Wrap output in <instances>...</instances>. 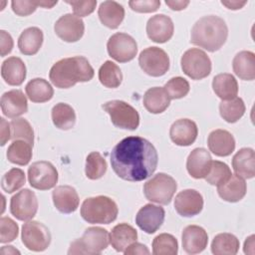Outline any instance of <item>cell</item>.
Returning a JSON list of instances; mask_svg holds the SVG:
<instances>
[{
    "label": "cell",
    "mask_w": 255,
    "mask_h": 255,
    "mask_svg": "<svg viewBox=\"0 0 255 255\" xmlns=\"http://www.w3.org/2000/svg\"><path fill=\"white\" fill-rule=\"evenodd\" d=\"M158 155L153 144L140 136H128L111 151L115 173L124 180L141 181L155 171Z\"/></svg>",
    "instance_id": "cell-1"
},
{
    "label": "cell",
    "mask_w": 255,
    "mask_h": 255,
    "mask_svg": "<svg viewBox=\"0 0 255 255\" xmlns=\"http://www.w3.org/2000/svg\"><path fill=\"white\" fill-rule=\"evenodd\" d=\"M94 75V69L88 59L83 56H75L56 62L50 69L49 78L57 88L69 89L77 83L91 81Z\"/></svg>",
    "instance_id": "cell-2"
},
{
    "label": "cell",
    "mask_w": 255,
    "mask_h": 255,
    "mask_svg": "<svg viewBox=\"0 0 255 255\" xmlns=\"http://www.w3.org/2000/svg\"><path fill=\"white\" fill-rule=\"evenodd\" d=\"M227 36L228 28L225 21L216 15H207L193 25L190 42L208 52H215L225 44Z\"/></svg>",
    "instance_id": "cell-3"
},
{
    "label": "cell",
    "mask_w": 255,
    "mask_h": 255,
    "mask_svg": "<svg viewBox=\"0 0 255 255\" xmlns=\"http://www.w3.org/2000/svg\"><path fill=\"white\" fill-rule=\"evenodd\" d=\"M117 203L110 197L99 195L84 200L81 206V216L88 223L109 224L118 217Z\"/></svg>",
    "instance_id": "cell-4"
},
{
    "label": "cell",
    "mask_w": 255,
    "mask_h": 255,
    "mask_svg": "<svg viewBox=\"0 0 255 255\" xmlns=\"http://www.w3.org/2000/svg\"><path fill=\"white\" fill-rule=\"evenodd\" d=\"M110 243V234L107 229L94 226L85 230L83 236L74 240L68 254H100Z\"/></svg>",
    "instance_id": "cell-5"
},
{
    "label": "cell",
    "mask_w": 255,
    "mask_h": 255,
    "mask_svg": "<svg viewBox=\"0 0 255 255\" xmlns=\"http://www.w3.org/2000/svg\"><path fill=\"white\" fill-rule=\"evenodd\" d=\"M177 188L175 179L163 172H159L147 180L143 185V193L147 200L158 204H169Z\"/></svg>",
    "instance_id": "cell-6"
},
{
    "label": "cell",
    "mask_w": 255,
    "mask_h": 255,
    "mask_svg": "<svg viewBox=\"0 0 255 255\" xmlns=\"http://www.w3.org/2000/svg\"><path fill=\"white\" fill-rule=\"evenodd\" d=\"M102 108L107 112L113 125L117 128L134 130L139 125V115L137 111L128 103L120 100H113L102 105Z\"/></svg>",
    "instance_id": "cell-7"
},
{
    "label": "cell",
    "mask_w": 255,
    "mask_h": 255,
    "mask_svg": "<svg viewBox=\"0 0 255 255\" xmlns=\"http://www.w3.org/2000/svg\"><path fill=\"white\" fill-rule=\"evenodd\" d=\"M180 64L183 73L192 80H202L211 72L209 57L198 48H191L185 51L181 57Z\"/></svg>",
    "instance_id": "cell-8"
},
{
    "label": "cell",
    "mask_w": 255,
    "mask_h": 255,
    "mask_svg": "<svg viewBox=\"0 0 255 255\" xmlns=\"http://www.w3.org/2000/svg\"><path fill=\"white\" fill-rule=\"evenodd\" d=\"M21 239L27 249L41 252L49 247L51 243V233L49 228L42 222L31 220L23 224Z\"/></svg>",
    "instance_id": "cell-9"
},
{
    "label": "cell",
    "mask_w": 255,
    "mask_h": 255,
    "mask_svg": "<svg viewBox=\"0 0 255 255\" xmlns=\"http://www.w3.org/2000/svg\"><path fill=\"white\" fill-rule=\"evenodd\" d=\"M138 64L145 74L151 77H160L169 69V57L161 48L148 47L140 52Z\"/></svg>",
    "instance_id": "cell-10"
},
{
    "label": "cell",
    "mask_w": 255,
    "mask_h": 255,
    "mask_svg": "<svg viewBox=\"0 0 255 255\" xmlns=\"http://www.w3.org/2000/svg\"><path fill=\"white\" fill-rule=\"evenodd\" d=\"M28 181L35 189L48 190L56 186L58 171L50 161H36L28 168Z\"/></svg>",
    "instance_id": "cell-11"
},
{
    "label": "cell",
    "mask_w": 255,
    "mask_h": 255,
    "mask_svg": "<svg viewBox=\"0 0 255 255\" xmlns=\"http://www.w3.org/2000/svg\"><path fill=\"white\" fill-rule=\"evenodd\" d=\"M107 49L114 60L120 63H127L136 56L137 44L130 35L119 32L110 37Z\"/></svg>",
    "instance_id": "cell-12"
},
{
    "label": "cell",
    "mask_w": 255,
    "mask_h": 255,
    "mask_svg": "<svg viewBox=\"0 0 255 255\" xmlns=\"http://www.w3.org/2000/svg\"><path fill=\"white\" fill-rule=\"evenodd\" d=\"M38 211V199L34 191L24 188L12 196L10 212L18 220H31Z\"/></svg>",
    "instance_id": "cell-13"
},
{
    "label": "cell",
    "mask_w": 255,
    "mask_h": 255,
    "mask_svg": "<svg viewBox=\"0 0 255 255\" xmlns=\"http://www.w3.org/2000/svg\"><path fill=\"white\" fill-rule=\"evenodd\" d=\"M54 30L56 35L63 41L73 43L79 41L85 32L83 20L71 13L61 16L55 23Z\"/></svg>",
    "instance_id": "cell-14"
},
{
    "label": "cell",
    "mask_w": 255,
    "mask_h": 255,
    "mask_svg": "<svg viewBox=\"0 0 255 255\" xmlns=\"http://www.w3.org/2000/svg\"><path fill=\"white\" fill-rule=\"evenodd\" d=\"M165 212L159 205L151 203L143 205L135 215L136 225L145 233L152 234L159 229L164 221Z\"/></svg>",
    "instance_id": "cell-15"
},
{
    "label": "cell",
    "mask_w": 255,
    "mask_h": 255,
    "mask_svg": "<svg viewBox=\"0 0 255 255\" xmlns=\"http://www.w3.org/2000/svg\"><path fill=\"white\" fill-rule=\"evenodd\" d=\"M174 208L183 217L197 215L203 208V197L195 189H184L176 194Z\"/></svg>",
    "instance_id": "cell-16"
},
{
    "label": "cell",
    "mask_w": 255,
    "mask_h": 255,
    "mask_svg": "<svg viewBox=\"0 0 255 255\" xmlns=\"http://www.w3.org/2000/svg\"><path fill=\"white\" fill-rule=\"evenodd\" d=\"M174 25L170 17L164 14H156L150 17L146 23L147 37L155 43H165L171 39Z\"/></svg>",
    "instance_id": "cell-17"
},
{
    "label": "cell",
    "mask_w": 255,
    "mask_h": 255,
    "mask_svg": "<svg viewBox=\"0 0 255 255\" xmlns=\"http://www.w3.org/2000/svg\"><path fill=\"white\" fill-rule=\"evenodd\" d=\"M198 134L196 124L189 119H179L175 121L169 129V136L173 143L179 146L192 144Z\"/></svg>",
    "instance_id": "cell-18"
},
{
    "label": "cell",
    "mask_w": 255,
    "mask_h": 255,
    "mask_svg": "<svg viewBox=\"0 0 255 255\" xmlns=\"http://www.w3.org/2000/svg\"><path fill=\"white\" fill-rule=\"evenodd\" d=\"M0 105L3 115L10 119H16L28 111L27 98L21 90H11L4 93Z\"/></svg>",
    "instance_id": "cell-19"
},
{
    "label": "cell",
    "mask_w": 255,
    "mask_h": 255,
    "mask_svg": "<svg viewBox=\"0 0 255 255\" xmlns=\"http://www.w3.org/2000/svg\"><path fill=\"white\" fill-rule=\"evenodd\" d=\"M212 164V158L205 148H194L188 155L186 160V169L193 178H205Z\"/></svg>",
    "instance_id": "cell-20"
},
{
    "label": "cell",
    "mask_w": 255,
    "mask_h": 255,
    "mask_svg": "<svg viewBox=\"0 0 255 255\" xmlns=\"http://www.w3.org/2000/svg\"><path fill=\"white\" fill-rule=\"evenodd\" d=\"M182 248L188 254L202 252L208 243L207 232L198 225H188L182 231Z\"/></svg>",
    "instance_id": "cell-21"
},
{
    "label": "cell",
    "mask_w": 255,
    "mask_h": 255,
    "mask_svg": "<svg viewBox=\"0 0 255 255\" xmlns=\"http://www.w3.org/2000/svg\"><path fill=\"white\" fill-rule=\"evenodd\" d=\"M55 207L62 213L69 214L77 210L80 199L76 189L70 185H59L52 192Z\"/></svg>",
    "instance_id": "cell-22"
},
{
    "label": "cell",
    "mask_w": 255,
    "mask_h": 255,
    "mask_svg": "<svg viewBox=\"0 0 255 255\" xmlns=\"http://www.w3.org/2000/svg\"><path fill=\"white\" fill-rule=\"evenodd\" d=\"M209 150L217 156H228L235 149V139L226 129H214L207 138Z\"/></svg>",
    "instance_id": "cell-23"
},
{
    "label": "cell",
    "mask_w": 255,
    "mask_h": 255,
    "mask_svg": "<svg viewBox=\"0 0 255 255\" xmlns=\"http://www.w3.org/2000/svg\"><path fill=\"white\" fill-rule=\"evenodd\" d=\"M232 167L236 175L243 179L253 178L255 175V152L253 148H240L232 158Z\"/></svg>",
    "instance_id": "cell-24"
},
{
    "label": "cell",
    "mask_w": 255,
    "mask_h": 255,
    "mask_svg": "<svg viewBox=\"0 0 255 255\" xmlns=\"http://www.w3.org/2000/svg\"><path fill=\"white\" fill-rule=\"evenodd\" d=\"M1 76L10 86H20L26 78V66L19 57H9L1 66Z\"/></svg>",
    "instance_id": "cell-25"
},
{
    "label": "cell",
    "mask_w": 255,
    "mask_h": 255,
    "mask_svg": "<svg viewBox=\"0 0 255 255\" xmlns=\"http://www.w3.org/2000/svg\"><path fill=\"white\" fill-rule=\"evenodd\" d=\"M98 15L103 25L117 29L125 18V8L116 1H104L99 7Z\"/></svg>",
    "instance_id": "cell-26"
},
{
    "label": "cell",
    "mask_w": 255,
    "mask_h": 255,
    "mask_svg": "<svg viewBox=\"0 0 255 255\" xmlns=\"http://www.w3.org/2000/svg\"><path fill=\"white\" fill-rule=\"evenodd\" d=\"M137 239L136 230L128 223L116 225L110 233V243L118 252H124L128 245Z\"/></svg>",
    "instance_id": "cell-27"
},
{
    "label": "cell",
    "mask_w": 255,
    "mask_h": 255,
    "mask_svg": "<svg viewBox=\"0 0 255 255\" xmlns=\"http://www.w3.org/2000/svg\"><path fill=\"white\" fill-rule=\"evenodd\" d=\"M246 191L247 185L245 180L236 174H232L225 183L217 186L218 195L228 202L240 201L245 196Z\"/></svg>",
    "instance_id": "cell-28"
},
{
    "label": "cell",
    "mask_w": 255,
    "mask_h": 255,
    "mask_svg": "<svg viewBox=\"0 0 255 255\" xmlns=\"http://www.w3.org/2000/svg\"><path fill=\"white\" fill-rule=\"evenodd\" d=\"M44 40L43 32L38 27H29L25 29L18 39V48L20 52L27 56L35 55L42 47Z\"/></svg>",
    "instance_id": "cell-29"
},
{
    "label": "cell",
    "mask_w": 255,
    "mask_h": 255,
    "mask_svg": "<svg viewBox=\"0 0 255 255\" xmlns=\"http://www.w3.org/2000/svg\"><path fill=\"white\" fill-rule=\"evenodd\" d=\"M233 72L241 80L253 81L255 79V54L251 51H241L232 61Z\"/></svg>",
    "instance_id": "cell-30"
},
{
    "label": "cell",
    "mask_w": 255,
    "mask_h": 255,
    "mask_svg": "<svg viewBox=\"0 0 255 255\" xmlns=\"http://www.w3.org/2000/svg\"><path fill=\"white\" fill-rule=\"evenodd\" d=\"M212 89L215 95L222 101L235 98L238 94V84L235 77L228 73L218 74L213 78Z\"/></svg>",
    "instance_id": "cell-31"
},
{
    "label": "cell",
    "mask_w": 255,
    "mask_h": 255,
    "mask_svg": "<svg viewBox=\"0 0 255 255\" xmlns=\"http://www.w3.org/2000/svg\"><path fill=\"white\" fill-rule=\"evenodd\" d=\"M170 99L161 87L148 89L143 96V106L151 114H161L169 106Z\"/></svg>",
    "instance_id": "cell-32"
},
{
    "label": "cell",
    "mask_w": 255,
    "mask_h": 255,
    "mask_svg": "<svg viewBox=\"0 0 255 255\" xmlns=\"http://www.w3.org/2000/svg\"><path fill=\"white\" fill-rule=\"evenodd\" d=\"M26 95L33 103H45L53 98L54 90L51 84L42 78L29 81L25 87Z\"/></svg>",
    "instance_id": "cell-33"
},
{
    "label": "cell",
    "mask_w": 255,
    "mask_h": 255,
    "mask_svg": "<svg viewBox=\"0 0 255 255\" xmlns=\"http://www.w3.org/2000/svg\"><path fill=\"white\" fill-rule=\"evenodd\" d=\"M52 121L56 128L60 129H70L76 124V113L74 109L66 103H58L52 109Z\"/></svg>",
    "instance_id": "cell-34"
},
{
    "label": "cell",
    "mask_w": 255,
    "mask_h": 255,
    "mask_svg": "<svg viewBox=\"0 0 255 255\" xmlns=\"http://www.w3.org/2000/svg\"><path fill=\"white\" fill-rule=\"evenodd\" d=\"M240 247L239 240L231 233L217 234L211 243V252L215 255H235Z\"/></svg>",
    "instance_id": "cell-35"
},
{
    "label": "cell",
    "mask_w": 255,
    "mask_h": 255,
    "mask_svg": "<svg viewBox=\"0 0 255 255\" xmlns=\"http://www.w3.org/2000/svg\"><path fill=\"white\" fill-rule=\"evenodd\" d=\"M32 147L33 145L29 142L16 139L8 146L7 158L10 162L18 165H26L32 158Z\"/></svg>",
    "instance_id": "cell-36"
},
{
    "label": "cell",
    "mask_w": 255,
    "mask_h": 255,
    "mask_svg": "<svg viewBox=\"0 0 255 255\" xmlns=\"http://www.w3.org/2000/svg\"><path fill=\"white\" fill-rule=\"evenodd\" d=\"M219 113L221 118L230 124L239 121L245 113V105L241 98L235 97L231 100L222 101L219 104Z\"/></svg>",
    "instance_id": "cell-37"
},
{
    "label": "cell",
    "mask_w": 255,
    "mask_h": 255,
    "mask_svg": "<svg viewBox=\"0 0 255 255\" xmlns=\"http://www.w3.org/2000/svg\"><path fill=\"white\" fill-rule=\"evenodd\" d=\"M99 80L107 88H118L123 81V74L120 67L112 61H106L99 69Z\"/></svg>",
    "instance_id": "cell-38"
},
{
    "label": "cell",
    "mask_w": 255,
    "mask_h": 255,
    "mask_svg": "<svg viewBox=\"0 0 255 255\" xmlns=\"http://www.w3.org/2000/svg\"><path fill=\"white\" fill-rule=\"evenodd\" d=\"M106 159L99 151H92L86 158L85 173L89 179L96 180L103 177L107 171Z\"/></svg>",
    "instance_id": "cell-39"
},
{
    "label": "cell",
    "mask_w": 255,
    "mask_h": 255,
    "mask_svg": "<svg viewBox=\"0 0 255 255\" xmlns=\"http://www.w3.org/2000/svg\"><path fill=\"white\" fill-rule=\"evenodd\" d=\"M177 251V240L171 234L161 233L152 241V254L154 255H176Z\"/></svg>",
    "instance_id": "cell-40"
},
{
    "label": "cell",
    "mask_w": 255,
    "mask_h": 255,
    "mask_svg": "<svg viewBox=\"0 0 255 255\" xmlns=\"http://www.w3.org/2000/svg\"><path fill=\"white\" fill-rule=\"evenodd\" d=\"M11 127V139H22L33 145L34 143V130L30 123L22 118L12 120Z\"/></svg>",
    "instance_id": "cell-41"
},
{
    "label": "cell",
    "mask_w": 255,
    "mask_h": 255,
    "mask_svg": "<svg viewBox=\"0 0 255 255\" xmlns=\"http://www.w3.org/2000/svg\"><path fill=\"white\" fill-rule=\"evenodd\" d=\"M26 181L25 172L17 167L8 170L1 179V187L7 193H13L20 189Z\"/></svg>",
    "instance_id": "cell-42"
},
{
    "label": "cell",
    "mask_w": 255,
    "mask_h": 255,
    "mask_svg": "<svg viewBox=\"0 0 255 255\" xmlns=\"http://www.w3.org/2000/svg\"><path fill=\"white\" fill-rule=\"evenodd\" d=\"M231 175V170L226 163L219 160H212L211 168L208 174L205 176V179L209 184L219 186L225 183Z\"/></svg>",
    "instance_id": "cell-43"
},
{
    "label": "cell",
    "mask_w": 255,
    "mask_h": 255,
    "mask_svg": "<svg viewBox=\"0 0 255 255\" xmlns=\"http://www.w3.org/2000/svg\"><path fill=\"white\" fill-rule=\"evenodd\" d=\"M170 100L181 99L189 92V83L182 77L171 78L163 87Z\"/></svg>",
    "instance_id": "cell-44"
},
{
    "label": "cell",
    "mask_w": 255,
    "mask_h": 255,
    "mask_svg": "<svg viewBox=\"0 0 255 255\" xmlns=\"http://www.w3.org/2000/svg\"><path fill=\"white\" fill-rule=\"evenodd\" d=\"M19 233L17 223L7 216L0 218V242L8 243L15 240Z\"/></svg>",
    "instance_id": "cell-45"
},
{
    "label": "cell",
    "mask_w": 255,
    "mask_h": 255,
    "mask_svg": "<svg viewBox=\"0 0 255 255\" xmlns=\"http://www.w3.org/2000/svg\"><path fill=\"white\" fill-rule=\"evenodd\" d=\"M67 4L71 5L74 14L78 17H85L92 14L97 6L96 0H85V1H66Z\"/></svg>",
    "instance_id": "cell-46"
},
{
    "label": "cell",
    "mask_w": 255,
    "mask_h": 255,
    "mask_svg": "<svg viewBox=\"0 0 255 255\" xmlns=\"http://www.w3.org/2000/svg\"><path fill=\"white\" fill-rule=\"evenodd\" d=\"M129 7L131 10L137 12V13H151L155 12L159 6L160 1L159 0H141V1H129L128 2Z\"/></svg>",
    "instance_id": "cell-47"
},
{
    "label": "cell",
    "mask_w": 255,
    "mask_h": 255,
    "mask_svg": "<svg viewBox=\"0 0 255 255\" xmlns=\"http://www.w3.org/2000/svg\"><path fill=\"white\" fill-rule=\"evenodd\" d=\"M11 7L14 13L19 16H28L35 12L38 7L37 1H20V0H13L11 2Z\"/></svg>",
    "instance_id": "cell-48"
},
{
    "label": "cell",
    "mask_w": 255,
    "mask_h": 255,
    "mask_svg": "<svg viewBox=\"0 0 255 255\" xmlns=\"http://www.w3.org/2000/svg\"><path fill=\"white\" fill-rule=\"evenodd\" d=\"M13 45H14V42H13L11 35L6 31L1 30L0 31V54H1V56L4 57L7 54H9L12 51Z\"/></svg>",
    "instance_id": "cell-49"
},
{
    "label": "cell",
    "mask_w": 255,
    "mask_h": 255,
    "mask_svg": "<svg viewBox=\"0 0 255 255\" xmlns=\"http://www.w3.org/2000/svg\"><path fill=\"white\" fill-rule=\"evenodd\" d=\"M124 253L126 255H134V254H149L150 252L145 245L138 242H133L127 247Z\"/></svg>",
    "instance_id": "cell-50"
},
{
    "label": "cell",
    "mask_w": 255,
    "mask_h": 255,
    "mask_svg": "<svg viewBox=\"0 0 255 255\" xmlns=\"http://www.w3.org/2000/svg\"><path fill=\"white\" fill-rule=\"evenodd\" d=\"M0 123H1V128H0L1 141H0V144L3 146L11 138V127H10V124H8L4 118L0 119Z\"/></svg>",
    "instance_id": "cell-51"
},
{
    "label": "cell",
    "mask_w": 255,
    "mask_h": 255,
    "mask_svg": "<svg viewBox=\"0 0 255 255\" xmlns=\"http://www.w3.org/2000/svg\"><path fill=\"white\" fill-rule=\"evenodd\" d=\"M165 4L172 10L180 11V10H183L187 7V5L189 4V1H170V0H166Z\"/></svg>",
    "instance_id": "cell-52"
},
{
    "label": "cell",
    "mask_w": 255,
    "mask_h": 255,
    "mask_svg": "<svg viewBox=\"0 0 255 255\" xmlns=\"http://www.w3.org/2000/svg\"><path fill=\"white\" fill-rule=\"evenodd\" d=\"M247 3V1H221V4L226 6L228 9H232V10H237L242 8L245 4Z\"/></svg>",
    "instance_id": "cell-53"
},
{
    "label": "cell",
    "mask_w": 255,
    "mask_h": 255,
    "mask_svg": "<svg viewBox=\"0 0 255 255\" xmlns=\"http://www.w3.org/2000/svg\"><path fill=\"white\" fill-rule=\"evenodd\" d=\"M254 235L249 236L248 238H246L245 242H244V253H248V254H253L254 253Z\"/></svg>",
    "instance_id": "cell-54"
},
{
    "label": "cell",
    "mask_w": 255,
    "mask_h": 255,
    "mask_svg": "<svg viewBox=\"0 0 255 255\" xmlns=\"http://www.w3.org/2000/svg\"><path fill=\"white\" fill-rule=\"evenodd\" d=\"M0 253L3 255L7 254H20V251L15 249L13 246H3L0 250Z\"/></svg>",
    "instance_id": "cell-55"
},
{
    "label": "cell",
    "mask_w": 255,
    "mask_h": 255,
    "mask_svg": "<svg viewBox=\"0 0 255 255\" xmlns=\"http://www.w3.org/2000/svg\"><path fill=\"white\" fill-rule=\"evenodd\" d=\"M38 6H42L44 8H52L54 5L57 4V1L49 2V1H37Z\"/></svg>",
    "instance_id": "cell-56"
}]
</instances>
